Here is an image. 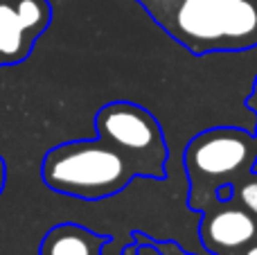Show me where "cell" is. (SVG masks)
Segmentation results:
<instances>
[{
  "label": "cell",
  "mask_w": 257,
  "mask_h": 255,
  "mask_svg": "<svg viewBox=\"0 0 257 255\" xmlns=\"http://www.w3.org/2000/svg\"><path fill=\"white\" fill-rule=\"evenodd\" d=\"M194 57L257 48V0H136Z\"/></svg>",
  "instance_id": "cell-1"
},
{
  "label": "cell",
  "mask_w": 257,
  "mask_h": 255,
  "mask_svg": "<svg viewBox=\"0 0 257 255\" xmlns=\"http://www.w3.org/2000/svg\"><path fill=\"white\" fill-rule=\"evenodd\" d=\"M41 176L59 194L102 201L122 192L138 176L147 179V172L136 158L97 136L52 147L41 163Z\"/></svg>",
  "instance_id": "cell-2"
},
{
  "label": "cell",
  "mask_w": 257,
  "mask_h": 255,
  "mask_svg": "<svg viewBox=\"0 0 257 255\" xmlns=\"http://www.w3.org/2000/svg\"><path fill=\"white\" fill-rule=\"evenodd\" d=\"M257 158L255 138L244 129L214 126L194 136L185 149L190 176V208L208 210L217 199L214 190L248 174Z\"/></svg>",
  "instance_id": "cell-3"
},
{
  "label": "cell",
  "mask_w": 257,
  "mask_h": 255,
  "mask_svg": "<svg viewBox=\"0 0 257 255\" xmlns=\"http://www.w3.org/2000/svg\"><path fill=\"white\" fill-rule=\"evenodd\" d=\"M97 136L136 158L147 172V179L163 181L167 176V143L160 122L151 111L133 102H111L95 117Z\"/></svg>",
  "instance_id": "cell-4"
},
{
  "label": "cell",
  "mask_w": 257,
  "mask_h": 255,
  "mask_svg": "<svg viewBox=\"0 0 257 255\" xmlns=\"http://www.w3.org/2000/svg\"><path fill=\"white\" fill-rule=\"evenodd\" d=\"M50 21L48 0H0V68L25 61Z\"/></svg>",
  "instance_id": "cell-5"
},
{
  "label": "cell",
  "mask_w": 257,
  "mask_h": 255,
  "mask_svg": "<svg viewBox=\"0 0 257 255\" xmlns=\"http://www.w3.org/2000/svg\"><path fill=\"white\" fill-rule=\"evenodd\" d=\"M255 235L257 224L253 215L239 208H223V210L210 212L201 224V239L212 255L237 251L253 242Z\"/></svg>",
  "instance_id": "cell-6"
},
{
  "label": "cell",
  "mask_w": 257,
  "mask_h": 255,
  "mask_svg": "<svg viewBox=\"0 0 257 255\" xmlns=\"http://www.w3.org/2000/svg\"><path fill=\"white\" fill-rule=\"evenodd\" d=\"M108 237L77 224L54 226L41 244V255H102Z\"/></svg>",
  "instance_id": "cell-7"
},
{
  "label": "cell",
  "mask_w": 257,
  "mask_h": 255,
  "mask_svg": "<svg viewBox=\"0 0 257 255\" xmlns=\"http://www.w3.org/2000/svg\"><path fill=\"white\" fill-rule=\"evenodd\" d=\"M239 201L244 203V208L250 215H257V179L248 181L239 188Z\"/></svg>",
  "instance_id": "cell-8"
},
{
  "label": "cell",
  "mask_w": 257,
  "mask_h": 255,
  "mask_svg": "<svg viewBox=\"0 0 257 255\" xmlns=\"http://www.w3.org/2000/svg\"><path fill=\"white\" fill-rule=\"evenodd\" d=\"M5 183H7V163L0 156V194H3V190H5Z\"/></svg>",
  "instance_id": "cell-9"
},
{
  "label": "cell",
  "mask_w": 257,
  "mask_h": 255,
  "mask_svg": "<svg viewBox=\"0 0 257 255\" xmlns=\"http://www.w3.org/2000/svg\"><path fill=\"white\" fill-rule=\"evenodd\" d=\"M246 255H257V244H255V246H250L248 251H246Z\"/></svg>",
  "instance_id": "cell-10"
},
{
  "label": "cell",
  "mask_w": 257,
  "mask_h": 255,
  "mask_svg": "<svg viewBox=\"0 0 257 255\" xmlns=\"http://www.w3.org/2000/svg\"><path fill=\"white\" fill-rule=\"evenodd\" d=\"M250 172H253V174H257V158H255V163H253V167H250Z\"/></svg>",
  "instance_id": "cell-11"
}]
</instances>
